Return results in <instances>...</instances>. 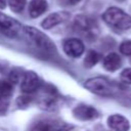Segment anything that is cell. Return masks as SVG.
Segmentation results:
<instances>
[{"mask_svg": "<svg viewBox=\"0 0 131 131\" xmlns=\"http://www.w3.org/2000/svg\"><path fill=\"white\" fill-rule=\"evenodd\" d=\"M102 17L107 25L118 30H128L131 28V16L118 7L106 9Z\"/></svg>", "mask_w": 131, "mask_h": 131, "instance_id": "6da1fadb", "label": "cell"}, {"mask_svg": "<svg viewBox=\"0 0 131 131\" xmlns=\"http://www.w3.org/2000/svg\"><path fill=\"white\" fill-rule=\"evenodd\" d=\"M24 32L32 40V42L41 50L47 52L55 51V45L53 44V42L41 31L33 27H24Z\"/></svg>", "mask_w": 131, "mask_h": 131, "instance_id": "7a4b0ae2", "label": "cell"}, {"mask_svg": "<svg viewBox=\"0 0 131 131\" xmlns=\"http://www.w3.org/2000/svg\"><path fill=\"white\" fill-rule=\"evenodd\" d=\"M84 87L92 93L101 96H111L114 93V89L108 80L103 77H95L88 79L84 83Z\"/></svg>", "mask_w": 131, "mask_h": 131, "instance_id": "3957f363", "label": "cell"}, {"mask_svg": "<svg viewBox=\"0 0 131 131\" xmlns=\"http://www.w3.org/2000/svg\"><path fill=\"white\" fill-rule=\"evenodd\" d=\"M19 30H20L19 23H17L14 18L0 12V31L3 34L9 37H13L18 33Z\"/></svg>", "mask_w": 131, "mask_h": 131, "instance_id": "277c9868", "label": "cell"}, {"mask_svg": "<svg viewBox=\"0 0 131 131\" xmlns=\"http://www.w3.org/2000/svg\"><path fill=\"white\" fill-rule=\"evenodd\" d=\"M20 87H21L23 92H25L27 94L33 93L36 90H38L40 87V80H39L38 75L33 71L27 72L24 75Z\"/></svg>", "mask_w": 131, "mask_h": 131, "instance_id": "5b68a950", "label": "cell"}, {"mask_svg": "<svg viewBox=\"0 0 131 131\" xmlns=\"http://www.w3.org/2000/svg\"><path fill=\"white\" fill-rule=\"evenodd\" d=\"M73 115L80 121H90L98 117V112L91 105L81 103L73 110Z\"/></svg>", "mask_w": 131, "mask_h": 131, "instance_id": "8992f818", "label": "cell"}, {"mask_svg": "<svg viewBox=\"0 0 131 131\" xmlns=\"http://www.w3.org/2000/svg\"><path fill=\"white\" fill-rule=\"evenodd\" d=\"M63 50L66 54L71 57H79L84 52V44L80 39L71 38L64 42Z\"/></svg>", "mask_w": 131, "mask_h": 131, "instance_id": "52a82bcc", "label": "cell"}, {"mask_svg": "<svg viewBox=\"0 0 131 131\" xmlns=\"http://www.w3.org/2000/svg\"><path fill=\"white\" fill-rule=\"evenodd\" d=\"M108 127L114 131H128L130 129L129 121L122 115H112L107 119Z\"/></svg>", "mask_w": 131, "mask_h": 131, "instance_id": "ba28073f", "label": "cell"}, {"mask_svg": "<svg viewBox=\"0 0 131 131\" xmlns=\"http://www.w3.org/2000/svg\"><path fill=\"white\" fill-rule=\"evenodd\" d=\"M30 131H63V125L53 120H42L35 123Z\"/></svg>", "mask_w": 131, "mask_h": 131, "instance_id": "9c48e42d", "label": "cell"}, {"mask_svg": "<svg viewBox=\"0 0 131 131\" xmlns=\"http://www.w3.org/2000/svg\"><path fill=\"white\" fill-rule=\"evenodd\" d=\"M102 64H103V68L106 71H108V72H115V71H117L121 67L122 60H121V57L117 53L112 52V53H108L103 58Z\"/></svg>", "mask_w": 131, "mask_h": 131, "instance_id": "30bf717a", "label": "cell"}, {"mask_svg": "<svg viewBox=\"0 0 131 131\" xmlns=\"http://www.w3.org/2000/svg\"><path fill=\"white\" fill-rule=\"evenodd\" d=\"M47 9V2L45 0H32L29 4V14L31 17H38Z\"/></svg>", "mask_w": 131, "mask_h": 131, "instance_id": "8fae6325", "label": "cell"}, {"mask_svg": "<svg viewBox=\"0 0 131 131\" xmlns=\"http://www.w3.org/2000/svg\"><path fill=\"white\" fill-rule=\"evenodd\" d=\"M67 16H64L63 13H58V12H55V13H51L49 14L47 17H45L42 21V27L44 29H51L53 27H55L56 25L62 23L64 19H66Z\"/></svg>", "mask_w": 131, "mask_h": 131, "instance_id": "7c38bea8", "label": "cell"}, {"mask_svg": "<svg viewBox=\"0 0 131 131\" xmlns=\"http://www.w3.org/2000/svg\"><path fill=\"white\" fill-rule=\"evenodd\" d=\"M100 58V55L94 51V50H88L86 53V56L84 58V64L86 68H92L94 67Z\"/></svg>", "mask_w": 131, "mask_h": 131, "instance_id": "4fadbf2b", "label": "cell"}, {"mask_svg": "<svg viewBox=\"0 0 131 131\" xmlns=\"http://www.w3.org/2000/svg\"><path fill=\"white\" fill-rule=\"evenodd\" d=\"M12 95V84L8 81H0V97L8 99Z\"/></svg>", "mask_w": 131, "mask_h": 131, "instance_id": "5bb4252c", "label": "cell"}, {"mask_svg": "<svg viewBox=\"0 0 131 131\" xmlns=\"http://www.w3.org/2000/svg\"><path fill=\"white\" fill-rule=\"evenodd\" d=\"M75 23H76V26L80 30H83V31H88L91 28V25H92L91 19H89L87 16H84V15L77 16Z\"/></svg>", "mask_w": 131, "mask_h": 131, "instance_id": "9a60e30c", "label": "cell"}, {"mask_svg": "<svg viewBox=\"0 0 131 131\" xmlns=\"http://www.w3.org/2000/svg\"><path fill=\"white\" fill-rule=\"evenodd\" d=\"M26 0H8L9 7L14 12H20L26 6Z\"/></svg>", "mask_w": 131, "mask_h": 131, "instance_id": "2e32d148", "label": "cell"}, {"mask_svg": "<svg viewBox=\"0 0 131 131\" xmlns=\"http://www.w3.org/2000/svg\"><path fill=\"white\" fill-rule=\"evenodd\" d=\"M120 52L124 55H131V40H126L121 43Z\"/></svg>", "mask_w": 131, "mask_h": 131, "instance_id": "e0dca14e", "label": "cell"}, {"mask_svg": "<svg viewBox=\"0 0 131 131\" xmlns=\"http://www.w3.org/2000/svg\"><path fill=\"white\" fill-rule=\"evenodd\" d=\"M121 80L126 84H131V68L125 69L121 73Z\"/></svg>", "mask_w": 131, "mask_h": 131, "instance_id": "ac0fdd59", "label": "cell"}, {"mask_svg": "<svg viewBox=\"0 0 131 131\" xmlns=\"http://www.w3.org/2000/svg\"><path fill=\"white\" fill-rule=\"evenodd\" d=\"M31 101V97L29 95H23V96H19L17 99H16V103L17 105L20 107V106H26L30 103Z\"/></svg>", "mask_w": 131, "mask_h": 131, "instance_id": "d6986e66", "label": "cell"}, {"mask_svg": "<svg viewBox=\"0 0 131 131\" xmlns=\"http://www.w3.org/2000/svg\"><path fill=\"white\" fill-rule=\"evenodd\" d=\"M7 106H8V99H5V98L0 97V112L6 111Z\"/></svg>", "mask_w": 131, "mask_h": 131, "instance_id": "ffe728a7", "label": "cell"}, {"mask_svg": "<svg viewBox=\"0 0 131 131\" xmlns=\"http://www.w3.org/2000/svg\"><path fill=\"white\" fill-rule=\"evenodd\" d=\"M81 0H61V2L64 5H75L77 3H79Z\"/></svg>", "mask_w": 131, "mask_h": 131, "instance_id": "44dd1931", "label": "cell"}, {"mask_svg": "<svg viewBox=\"0 0 131 131\" xmlns=\"http://www.w3.org/2000/svg\"><path fill=\"white\" fill-rule=\"evenodd\" d=\"M6 6V0H0V9L5 8Z\"/></svg>", "mask_w": 131, "mask_h": 131, "instance_id": "7402d4cb", "label": "cell"}]
</instances>
